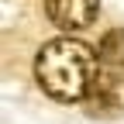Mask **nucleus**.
Wrapping results in <instances>:
<instances>
[{
  "label": "nucleus",
  "instance_id": "2",
  "mask_svg": "<svg viewBox=\"0 0 124 124\" xmlns=\"http://www.w3.org/2000/svg\"><path fill=\"white\" fill-rule=\"evenodd\" d=\"M86 103L93 107V114H103V117L124 114V76L114 69H97L90 93H86Z\"/></svg>",
  "mask_w": 124,
  "mask_h": 124
},
{
  "label": "nucleus",
  "instance_id": "4",
  "mask_svg": "<svg viewBox=\"0 0 124 124\" xmlns=\"http://www.w3.org/2000/svg\"><path fill=\"white\" fill-rule=\"evenodd\" d=\"M100 62H107L110 69H124V28H110L97 45Z\"/></svg>",
  "mask_w": 124,
  "mask_h": 124
},
{
  "label": "nucleus",
  "instance_id": "1",
  "mask_svg": "<svg viewBox=\"0 0 124 124\" xmlns=\"http://www.w3.org/2000/svg\"><path fill=\"white\" fill-rule=\"evenodd\" d=\"M93 76H97V52L79 38H52L35 55V79L59 103L86 100Z\"/></svg>",
  "mask_w": 124,
  "mask_h": 124
},
{
  "label": "nucleus",
  "instance_id": "3",
  "mask_svg": "<svg viewBox=\"0 0 124 124\" xmlns=\"http://www.w3.org/2000/svg\"><path fill=\"white\" fill-rule=\"evenodd\" d=\"M45 14L62 31H86L100 17V0H45Z\"/></svg>",
  "mask_w": 124,
  "mask_h": 124
}]
</instances>
